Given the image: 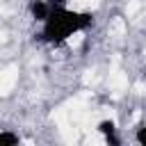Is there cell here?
I'll list each match as a JSON object with an SVG mask.
<instances>
[{"label": "cell", "instance_id": "obj_2", "mask_svg": "<svg viewBox=\"0 0 146 146\" xmlns=\"http://www.w3.org/2000/svg\"><path fill=\"white\" fill-rule=\"evenodd\" d=\"M50 2L48 0H27V14H30V18L39 25L48 14H50Z\"/></svg>", "mask_w": 146, "mask_h": 146}, {"label": "cell", "instance_id": "obj_4", "mask_svg": "<svg viewBox=\"0 0 146 146\" xmlns=\"http://www.w3.org/2000/svg\"><path fill=\"white\" fill-rule=\"evenodd\" d=\"M14 144H21V135L9 128H0V146H14Z\"/></svg>", "mask_w": 146, "mask_h": 146}, {"label": "cell", "instance_id": "obj_3", "mask_svg": "<svg viewBox=\"0 0 146 146\" xmlns=\"http://www.w3.org/2000/svg\"><path fill=\"white\" fill-rule=\"evenodd\" d=\"M98 132L105 135V139H107L110 144H119V139H116V123H114L112 119L100 121V123H98Z\"/></svg>", "mask_w": 146, "mask_h": 146}, {"label": "cell", "instance_id": "obj_1", "mask_svg": "<svg viewBox=\"0 0 146 146\" xmlns=\"http://www.w3.org/2000/svg\"><path fill=\"white\" fill-rule=\"evenodd\" d=\"M96 23L91 11H82V9H71L68 5L62 7H52L50 14L39 23V32L36 39L46 46H64L68 43L73 36L91 30Z\"/></svg>", "mask_w": 146, "mask_h": 146}, {"label": "cell", "instance_id": "obj_5", "mask_svg": "<svg viewBox=\"0 0 146 146\" xmlns=\"http://www.w3.org/2000/svg\"><path fill=\"white\" fill-rule=\"evenodd\" d=\"M135 141H137L139 146H146V119L135 128Z\"/></svg>", "mask_w": 146, "mask_h": 146}]
</instances>
